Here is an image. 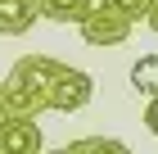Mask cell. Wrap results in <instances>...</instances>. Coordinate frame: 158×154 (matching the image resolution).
I'll use <instances>...</instances> for the list:
<instances>
[{
  "label": "cell",
  "mask_w": 158,
  "mask_h": 154,
  "mask_svg": "<svg viewBox=\"0 0 158 154\" xmlns=\"http://www.w3.org/2000/svg\"><path fill=\"white\" fill-rule=\"evenodd\" d=\"M145 127L158 136V100H145Z\"/></svg>",
  "instance_id": "cell-10"
},
{
  "label": "cell",
  "mask_w": 158,
  "mask_h": 154,
  "mask_svg": "<svg viewBox=\"0 0 158 154\" xmlns=\"http://www.w3.org/2000/svg\"><path fill=\"white\" fill-rule=\"evenodd\" d=\"M41 18L36 0H0V36H23Z\"/></svg>",
  "instance_id": "cell-5"
},
{
  "label": "cell",
  "mask_w": 158,
  "mask_h": 154,
  "mask_svg": "<svg viewBox=\"0 0 158 154\" xmlns=\"http://www.w3.org/2000/svg\"><path fill=\"white\" fill-rule=\"evenodd\" d=\"M131 86L135 95H145V100H158V55H140L131 68Z\"/></svg>",
  "instance_id": "cell-7"
},
{
  "label": "cell",
  "mask_w": 158,
  "mask_h": 154,
  "mask_svg": "<svg viewBox=\"0 0 158 154\" xmlns=\"http://www.w3.org/2000/svg\"><path fill=\"white\" fill-rule=\"evenodd\" d=\"M36 9L50 23H81L86 14L95 9V0H36Z\"/></svg>",
  "instance_id": "cell-6"
},
{
  "label": "cell",
  "mask_w": 158,
  "mask_h": 154,
  "mask_svg": "<svg viewBox=\"0 0 158 154\" xmlns=\"http://www.w3.org/2000/svg\"><path fill=\"white\" fill-rule=\"evenodd\" d=\"M99 5H109V9H118L122 18H127V23H135V18H145V14H149L154 0H99Z\"/></svg>",
  "instance_id": "cell-9"
},
{
  "label": "cell",
  "mask_w": 158,
  "mask_h": 154,
  "mask_svg": "<svg viewBox=\"0 0 158 154\" xmlns=\"http://www.w3.org/2000/svg\"><path fill=\"white\" fill-rule=\"evenodd\" d=\"M90 95H95L90 73L73 68V64H54V73H50L45 109H54V113H77V109H86V104H90Z\"/></svg>",
  "instance_id": "cell-2"
},
{
  "label": "cell",
  "mask_w": 158,
  "mask_h": 154,
  "mask_svg": "<svg viewBox=\"0 0 158 154\" xmlns=\"http://www.w3.org/2000/svg\"><path fill=\"white\" fill-rule=\"evenodd\" d=\"M145 18H149V27H154V32H158V0H154V5H149V14H145Z\"/></svg>",
  "instance_id": "cell-11"
},
{
  "label": "cell",
  "mask_w": 158,
  "mask_h": 154,
  "mask_svg": "<svg viewBox=\"0 0 158 154\" xmlns=\"http://www.w3.org/2000/svg\"><path fill=\"white\" fill-rule=\"evenodd\" d=\"M54 154H68V150H54Z\"/></svg>",
  "instance_id": "cell-12"
},
{
  "label": "cell",
  "mask_w": 158,
  "mask_h": 154,
  "mask_svg": "<svg viewBox=\"0 0 158 154\" xmlns=\"http://www.w3.org/2000/svg\"><path fill=\"white\" fill-rule=\"evenodd\" d=\"M77 27H81V41H86V46H99V50L122 46V41L131 36V23H127L118 9H109V5H95Z\"/></svg>",
  "instance_id": "cell-3"
},
{
  "label": "cell",
  "mask_w": 158,
  "mask_h": 154,
  "mask_svg": "<svg viewBox=\"0 0 158 154\" xmlns=\"http://www.w3.org/2000/svg\"><path fill=\"white\" fill-rule=\"evenodd\" d=\"M50 55H23L5 73L0 82V118H23V122H36L45 113V95H50V73H54Z\"/></svg>",
  "instance_id": "cell-1"
},
{
  "label": "cell",
  "mask_w": 158,
  "mask_h": 154,
  "mask_svg": "<svg viewBox=\"0 0 158 154\" xmlns=\"http://www.w3.org/2000/svg\"><path fill=\"white\" fill-rule=\"evenodd\" d=\"M0 154H41V127L23 118H0Z\"/></svg>",
  "instance_id": "cell-4"
},
{
  "label": "cell",
  "mask_w": 158,
  "mask_h": 154,
  "mask_svg": "<svg viewBox=\"0 0 158 154\" xmlns=\"http://www.w3.org/2000/svg\"><path fill=\"white\" fill-rule=\"evenodd\" d=\"M63 150H68V154H131L118 136H81V141L63 145Z\"/></svg>",
  "instance_id": "cell-8"
}]
</instances>
